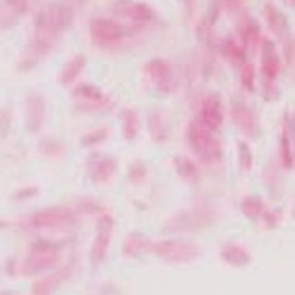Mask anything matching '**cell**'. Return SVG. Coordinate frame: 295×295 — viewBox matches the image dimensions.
<instances>
[{"label":"cell","instance_id":"26","mask_svg":"<svg viewBox=\"0 0 295 295\" xmlns=\"http://www.w3.org/2000/svg\"><path fill=\"white\" fill-rule=\"evenodd\" d=\"M120 12L136 21H150L153 18V10L145 4H125Z\"/></svg>","mask_w":295,"mask_h":295},{"label":"cell","instance_id":"32","mask_svg":"<svg viewBox=\"0 0 295 295\" xmlns=\"http://www.w3.org/2000/svg\"><path fill=\"white\" fill-rule=\"evenodd\" d=\"M238 153H239V166L243 171H249L254 164V153L246 142L238 144Z\"/></svg>","mask_w":295,"mask_h":295},{"label":"cell","instance_id":"28","mask_svg":"<svg viewBox=\"0 0 295 295\" xmlns=\"http://www.w3.org/2000/svg\"><path fill=\"white\" fill-rule=\"evenodd\" d=\"M39 152L45 156H62L66 155L67 149L64 142L54 139V137H43L39 142Z\"/></svg>","mask_w":295,"mask_h":295},{"label":"cell","instance_id":"22","mask_svg":"<svg viewBox=\"0 0 295 295\" xmlns=\"http://www.w3.org/2000/svg\"><path fill=\"white\" fill-rule=\"evenodd\" d=\"M239 37L246 47H255L260 39V27L252 18L244 16L239 23Z\"/></svg>","mask_w":295,"mask_h":295},{"label":"cell","instance_id":"8","mask_svg":"<svg viewBox=\"0 0 295 295\" xmlns=\"http://www.w3.org/2000/svg\"><path fill=\"white\" fill-rule=\"evenodd\" d=\"M75 222L73 211L69 208H47L35 213L31 219V224L39 230H56V228H66Z\"/></svg>","mask_w":295,"mask_h":295},{"label":"cell","instance_id":"38","mask_svg":"<svg viewBox=\"0 0 295 295\" xmlns=\"http://www.w3.org/2000/svg\"><path fill=\"white\" fill-rule=\"evenodd\" d=\"M285 59H287L289 66H293V39L285 43Z\"/></svg>","mask_w":295,"mask_h":295},{"label":"cell","instance_id":"31","mask_svg":"<svg viewBox=\"0 0 295 295\" xmlns=\"http://www.w3.org/2000/svg\"><path fill=\"white\" fill-rule=\"evenodd\" d=\"M109 137V128H96V130L88 131L85 136L81 137V145L83 147H91V145H97L101 142H104Z\"/></svg>","mask_w":295,"mask_h":295},{"label":"cell","instance_id":"21","mask_svg":"<svg viewBox=\"0 0 295 295\" xmlns=\"http://www.w3.org/2000/svg\"><path fill=\"white\" fill-rule=\"evenodd\" d=\"M86 66V58L83 56V54H75L73 58H70L66 66L62 67L61 70V75H59V81L62 85H69V83H73L78 75L81 73L83 67Z\"/></svg>","mask_w":295,"mask_h":295},{"label":"cell","instance_id":"14","mask_svg":"<svg viewBox=\"0 0 295 295\" xmlns=\"http://www.w3.org/2000/svg\"><path fill=\"white\" fill-rule=\"evenodd\" d=\"M232 117H233V122L246 136L249 137L257 136V133H259V122H257L255 114L247 107V104L243 103V101H235L233 103Z\"/></svg>","mask_w":295,"mask_h":295},{"label":"cell","instance_id":"10","mask_svg":"<svg viewBox=\"0 0 295 295\" xmlns=\"http://www.w3.org/2000/svg\"><path fill=\"white\" fill-rule=\"evenodd\" d=\"M144 70H145V77L161 93H171L176 88V81H174L169 62H166L163 59H152L150 62L145 64Z\"/></svg>","mask_w":295,"mask_h":295},{"label":"cell","instance_id":"5","mask_svg":"<svg viewBox=\"0 0 295 295\" xmlns=\"http://www.w3.org/2000/svg\"><path fill=\"white\" fill-rule=\"evenodd\" d=\"M281 73V61L279 54L276 50V45L266 39L262 43V75H263V88L265 97L274 99L278 96V88H276V80Z\"/></svg>","mask_w":295,"mask_h":295},{"label":"cell","instance_id":"17","mask_svg":"<svg viewBox=\"0 0 295 295\" xmlns=\"http://www.w3.org/2000/svg\"><path fill=\"white\" fill-rule=\"evenodd\" d=\"M220 257H222L227 263L233 265V266H244L252 260V257H251V254H249L247 249L243 244L233 243V241L225 243L222 246Z\"/></svg>","mask_w":295,"mask_h":295},{"label":"cell","instance_id":"9","mask_svg":"<svg viewBox=\"0 0 295 295\" xmlns=\"http://www.w3.org/2000/svg\"><path fill=\"white\" fill-rule=\"evenodd\" d=\"M114 227H115V220L109 214L101 216V219L97 220V232L93 243V249H91V260H93V263L97 265L106 260L110 241H112Z\"/></svg>","mask_w":295,"mask_h":295},{"label":"cell","instance_id":"27","mask_svg":"<svg viewBox=\"0 0 295 295\" xmlns=\"http://www.w3.org/2000/svg\"><path fill=\"white\" fill-rule=\"evenodd\" d=\"M279 152H281V160L282 164L287 169L293 168V144H292V137H290V128L285 126L284 131L281 134L279 139Z\"/></svg>","mask_w":295,"mask_h":295},{"label":"cell","instance_id":"30","mask_svg":"<svg viewBox=\"0 0 295 295\" xmlns=\"http://www.w3.org/2000/svg\"><path fill=\"white\" fill-rule=\"evenodd\" d=\"M174 164H176V171L180 177L187 179V180H196L198 179V169L196 166L193 164V161H190L185 156H179V158L174 160Z\"/></svg>","mask_w":295,"mask_h":295},{"label":"cell","instance_id":"18","mask_svg":"<svg viewBox=\"0 0 295 295\" xmlns=\"http://www.w3.org/2000/svg\"><path fill=\"white\" fill-rule=\"evenodd\" d=\"M149 249H152V241L144 233H130L123 241V254L131 259L145 254Z\"/></svg>","mask_w":295,"mask_h":295},{"label":"cell","instance_id":"35","mask_svg":"<svg viewBox=\"0 0 295 295\" xmlns=\"http://www.w3.org/2000/svg\"><path fill=\"white\" fill-rule=\"evenodd\" d=\"M254 80H255V70L254 66L249 62H244L241 66V83L244 88L247 89H254Z\"/></svg>","mask_w":295,"mask_h":295},{"label":"cell","instance_id":"13","mask_svg":"<svg viewBox=\"0 0 295 295\" xmlns=\"http://www.w3.org/2000/svg\"><path fill=\"white\" fill-rule=\"evenodd\" d=\"M117 172V161L109 155H93L88 160V176L94 183H106Z\"/></svg>","mask_w":295,"mask_h":295},{"label":"cell","instance_id":"36","mask_svg":"<svg viewBox=\"0 0 295 295\" xmlns=\"http://www.w3.org/2000/svg\"><path fill=\"white\" fill-rule=\"evenodd\" d=\"M12 128V112L8 109H0V139L8 136Z\"/></svg>","mask_w":295,"mask_h":295},{"label":"cell","instance_id":"29","mask_svg":"<svg viewBox=\"0 0 295 295\" xmlns=\"http://www.w3.org/2000/svg\"><path fill=\"white\" fill-rule=\"evenodd\" d=\"M220 51H222L224 56L232 61L233 64H244V50L239 47V43L228 39L222 43V47H220Z\"/></svg>","mask_w":295,"mask_h":295},{"label":"cell","instance_id":"24","mask_svg":"<svg viewBox=\"0 0 295 295\" xmlns=\"http://www.w3.org/2000/svg\"><path fill=\"white\" fill-rule=\"evenodd\" d=\"M241 211H243V214L247 219H251L252 222H254V220L262 219L268 209H266L265 203L259 196H254L252 195V196H246L241 201Z\"/></svg>","mask_w":295,"mask_h":295},{"label":"cell","instance_id":"15","mask_svg":"<svg viewBox=\"0 0 295 295\" xmlns=\"http://www.w3.org/2000/svg\"><path fill=\"white\" fill-rule=\"evenodd\" d=\"M73 94L83 101V106H88L89 110H101V109H109L110 107V99L101 91L99 88L88 85V83H81L75 89Z\"/></svg>","mask_w":295,"mask_h":295},{"label":"cell","instance_id":"3","mask_svg":"<svg viewBox=\"0 0 295 295\" xmlns=\"http://www.w3.org/2000/svg\"><path fill=\"white\" fill-rule=\"evenodd\" d=\"M187 141L191 150L203 161H219L222 158V145L214 133L201 125L198 120H193L187 128Z\"/></svg>","mask_w":295,"mask_h":295},{"label":"cell","instance_id":"34","mask_svg":"<svg viewBox=\"0 0 295 295\" xmlns=\"http://www.w3.org/2000/svg\"><path fill=\"white\" fill-rule=\"evenodd\" d=\"M77 211L85 213V214H94V213H101V211H103V206H101L97 201H94L93 198H81L77 201Z\"/></svg>","mask_w":295,"mask_h":295},{"label":"cell","instance_id":"20","mask_svg":"<svg viewBox=\"0 0 295 295\" xmlns=\"http://www.w3.org/2000/svg\"><path fill=\"white\" fill-rule=\"evenodd\" d=\"M263 13L266 18V23H268L270 29L274 34H278L279 37H284L287 34L289 24H287V20H285V16L282 15V12H279L273 4H265Z\"/></svg>","mask_w":295,"mask_h":295},{"label":"cell","instance_id":"7","mask_svg":"<svg viewBox=\"0 0 295 295\" xmlns=\"http://www.w3.org/2000/svg\"><path fill=\"white\" fill-rule=\"evenodd\" d=\"M126 35V29L123 24H120L115 20H109V18H94L89 23V37L96 45H115L122 42Z\"/></svg>","mask_w":295,"mask_h":295},{"label":"cell","instance_id":"39","mask_svg":"<svg viewBox=\"0 0 295 295\" xmlns=\"http://www.w3.org/2000/svg\"><path fill=\"white\" fill-rule=\"evenodd\" d=\"M0 295H12V293H0Z\"/></svg>","mask_w":295,"mask_h":295},{"label":"cell","instance_id":"19","mask_svg":"<svg viewBox=\"0 0 295 295\" xmlns=\"http://www.w3.org/2000/svg\"><path fill=\"white\" fill-rule=\"evenodd\" d=\"M29 2H2L0 5V27L13 26L23 13L27 12Z\"/></svg>","mask_w":295,"mask_h":295},{"label":"cell","instance_id":"2","mask_svg":"<svg viewBox=\"0 0 295 295\" xmlns=\"http://www.w3.org/2000/svg\"><path fill=\"white\" fill-rule=\"evenodd\" d=\"M219 219V211L209 205H196L182 209L164 224V230L172 233H195L214 225Z\"/></svg>","mask_w":295,"mask_h":295},{"label":"cell","instance_id":"1","mask_svg":"<svg viewBox=\"0 0 295 295\" xmlns=\"http://www.w3.org/2000/svg\"><path fill=\"white\" fill-rule=\"evenodd\" d=\"M72 23V8L69 5L54 4L47 7L35 18L34 37L27 47L24 62L21 66L24 69H31L34 64L48 54L56 45L59 35L67 29Z\"/></svg>","mask_w":295,"mask_h":295},{"label":"cell","instance_id":"11","mask_svg":"<svg viewBox=\"0 0 295 295\" xmlns=\"http://www.w3.org/2000/svg\"><path fill=\"white\" fill-rule=\"evenodd\" d=\"M201 125H205L208 130H219L224 123V106L222 101L216 94H209L203 101L200 109V118H196Z\"/></svg>","mask_w":295,"mask_h":295},{"label":"cell","instance_id":"16","mask_svg":"<svg viewBox=\"0 0 295 295\" xmlns=\"http://www.w3.org/2000/svg\"><path fill=\"white\" fill-rule=\"evenodd\" d=\"M70 274H72V265L64 266L62 270L47 276V278L40 279L39 282H35L34 287H32V293L34 295H50L59 284H62L64 281H66Z\"/></svg>","mask_w":295,"mask_h":295},{"label":"cell","instance_id":"23","mask_svg":"<svg viewBox=\"0 0 295 295\" xmlns=\"http://www.w3.org/2000/svg\"><path fill=\"white\" fill-rule=\"evenodd\" d=\"M149 130H150V136L152 139L156 144H161L168 139V128H166V122H164V115L160 112V110H153L149 115Z\"/></svg>","mask_w":295,"mask_h":295},{"label":"cell","instance_id":"25","mask_svg":"<svg viewBox=\"0 0 295 295\" xmlns=\"http://www.w3.org/2000/svg\"><path fill=\"white\" fill-rule=\"evenodd\" d=\"M122 131L123 137L128 141H133L139 133V117L134 109H125L122 114Z\"/></svg>","mask_w":295,"mask_h":295},{"label":"cell","instance_id":"12","mask_svg":"<svg viewBox=\"0 0 295 295\" xmlns=\"http://www.w3.org/2000/svg\"><path fill=\"white\" fill-rule=\"evenodd\" d=\"M45 110H47V103L45 97L32 91L26 97V125L31 133H39L45 120Z\"/></svg>","mask_w":295,"mask_h":295},{"label":"cell","instance_id":"33","mask_svg":"<svg viewBox=\"0 0 295 295\" xmlns=\"http://www.w3.org/2000/svg\"><path fill=\"white\" fill-rule=\"evenodd\" d=\"M147 176V168L142 161H134L130 166V171H128V179H130L133 183H141Z\"/></svg>","mask_w":295,"mask_h":295},{"label":"cell","instance_id":"4","mask_svg":"<svg viewBox=\"0 0 295 295\" xmlns=\"http://www.w3.org/2000/svg\"><path fill=\"white\" fill-rule=\"evenodd\" d=\"M58 263H59V246L48 241H39L32 244L31 254L23 263V273L37 274V273L47 271L50 268H54Z\"/></svg>","mask_w":295,"mask_h":295},{"label":"cell","instance_id":"6","mask_svg":"<svg viewBox=\"0 0 295 295\" xmlns=\"http://www.w3.org/2000/svg\"><path fill=\"white\" fill-rule=\"evenodd\" d=\"M155 254L166 262L172 263H188L198 259L201 249L195 243L177 241V239H166L152 246Z\"/></svg>","mask_w":295,"mask_h":295},{"label":"cell","instance_id":"37","mask_svg":"<svg viewBox=\"0 0 295 295\" xmlns=\"http://www.w3.org/2000/svg\"><path fill=\"white\" fill-rule=\"evenodd\" d=\"M37 193H39V188H37V187H27V188H23L20 191H16L15 193V198L16 200H27V198L35 196Z\"/></svg>","mask_w":295,"mask_h":295}]
</instances>
